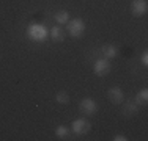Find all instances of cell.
I'll use <instances>...</instances> for the list:
<instances>
[{
    "mask_svg": "<svg viewBox=\"0 0 148 141\" xmlns=\"http://www.w3.org/2000/svg\"><path fill=\"white\" fill-rule=\"evenodd\" d=\"M110 69H112V64H110V60H107V58H98L96 61H95V64H93V72L96 74V75H99V77H104V75H107L109 72H110Z\"/></svg>",
    "mask_w": 148,
    "mask_h": 141,
    "instance_id": "obj_5",
    "label": "cell"
},
{
    "mask_svg": "<svg viewBox=\"0 0 148 141\" xmlns=\"http://www.w3.org/2000/svg\"><path fill=\"white\" fill-rule=\"evenodd\" d=\"M65 30H63L60 25H54L49 30V36H51V39L54 42H63V39H65Z\"/></svg>",
    "mask_w": 148,
    "mask_h": 141,
    "instance_id": "obj_8",
    "label": "cell"
},
{
    "mask_svg": "<svg viewBox=\"0 0 148 141\" xmlns=\"http://www.w3.org/2000/svg\"><path fill=\"white\" fill-rule=\"evenodd\" d=\"M107 97H109V100H110L114 105H121L123 102H125V93H123V89L118 88V86L110 88L109 93H107Z\"/></svg>",
    "mask_w": 148,
    "mask_h": 141,
    "instance_id": "obj_6",
    "label": "cell"
},
{
    "mask_svg": "<svg viewBox=\"0 0 148 141\" xmlns=\"http://www.w3.org/2000/svg\"><path fill=\"white\" fill-rule=\"evenodd\" d=\"M69 133H71V130L66 125H58L57 129H55V135H57V138H60V140H69Z\"/></svg>",
    "mask_w": 148,
    "mask_h": 141,
    "instance_id": "obj_13",
    "label": "cell"
},
{
    "mask_svg": "<svg viewBox=\"0 0 148 141\" xmlns=\"http://www.w3.org/2000/svg\"><path fill=\"white\" fill-rule=\"evenodd\" d=\"M139 111V105L136 104V100H126L123 105V115L125 116H132Z\"/></svg>",
    "mask_w": 148,
    "mask_h": 141,
    "instance_id": "obj_10",
    "label": "cell"
},
{
    "mask_svg": "<svg viewBox=\"0 0 148 141\" xmlns=\"http://www.w3.org/2000/svg\"><path fill=\"white\" fill-rule=\"evenodd\" d=\"M136 104L139 105V107H142V105H147V102H148V89L147 88H143V89H140L139 93L136 94Z\"/></svg>",
    "mask_w": 148,
    "mask_h": 141,
    "instance_id": "obj_12",
    "label": "cell"
},
{
    "mask_svg": "<svg viewBox=\"0 0 148 141\" xmlns=\"http://www.w3.org/2000/svg\"><path fill=\"white\" fill-rule=\"evenodd\" d=\"M114 141H128V138H126V135H123V133H118V135L114 136Z\"/></svg>",
    "mask_w": 148,
    "mask_h": 141,
    "instance_id": "obj_16",
    "label": "cell"
},
{
    "mask_svg": "<svg viewBox=\"0 0 148 141\" xmlns=\"http://www.w3.org/2000/svg\"><path fill=\"white\" fill-rule=\"evenodd\" d=\"M54 20L58 24V25H66L69 20V13L65 11V9H62V11H57L54 14Z\"/></svg>",
    "mask_w": 148,
    "mask_h": 141,
    "instance_id": "obj_11",
    "label": "cell"
},
{
    "mask_svg": "<svg viewBox=\"0 0 148 141\" xmlns=\"http://www.w3.org/2000/svg\"><path fill=\"white\" fill-rule=\"evenodd\" d=\"M101 54H103L104 58L112 60V58H115V56L118 55V47L114 45V44H104L103 47H101Z\"/></svg>",
    "mask_w": 148,
    "mask_h": 141,
    "instance_id": "obj_9",
    "label": "cell"
},
{
    "mask_svg": "<svg viewBox=\"0 0 148 141\" xmlns=\"http://www.w3.org/2000/svg\"><path fill=\"white\" fill-rule=\"evenodd\" d=\"M66 28H68V33L71 35L73 38H80L85 33V22H84L82 19H79V17H76V19L68 20Z\"/></svg>",
    "mask_w": 148,
    "mask_h": 141,
    "instance_id": "obj_2",
    "label": "cell"
},
{
    "mask_svg": "<svg viewBox=\"0 0 148 141\" xmlns=\"http://www.w3.org/2000/svg\"><path fill=\"white\" fill-rule=\"evenodd\" d=\"M25 36L33 42H44L49 38V28L38 22H32L25 30Z\"/></svg>",
    "mask_w": 148,
    "mask_h": 141,
    "instance_id": "obj_1",
    "label": "cell"
},
{
    "mask_svg": "<svg viewBox=\"0 0 148 141\" xmlns=\"http://www.w3.org/2000/svg\"><path fill=\"white\" fill-rule=\"evenodd\" d=\"M148 11V3L145 2V0H134V2L131 3V13L132 16L136 17H142L145 16Z\"/></svg>",
    "mask_w": 148,
    "mask_h": 141,
    "instance_id": "obj_7",
    "label": "cell"
},
{
    "mask_svg": "<svg viewBox=\"0 0 148 141\" xmlns=\"http://www.w3.org/2000/svg\"><path fill=\"white\" fill-rule=\"evenodd\" d=\"M140 61H142V64H143V66H147V64H148V52H143V54L140 55Z\"/></svg>",
    "mask_w": 148,
    "mask_h": 141,
    "instance_id": "obj_15",
    "label": "cell"
},
{
    "mask_svg": "<svg viewBox=\"0 0 148 141\" xmlns=\"http://www.w3.org/2000/svg\"><path fill=\"white\" fill-rule=\"evenodd\" d=\"M71 130H73L74 135L84 136V135H87V133L91 130V124L87 121L85 118H77V119H74V121L71 122Z\"/></svg>",
    "mask_w": 148,
    "mask_h": 141,
    "instance_id": "obj_3",
    "label": "cell"
},
{
    "mask_svg": "<svg viewBox=\"0 0 148 141\" xmlns=\"http://www.w3.org/2000/svg\"><path fill=\"white\" fill-rule=\"evenodd\" d=\"M55 102L60 105H66V104H69V96H68V93L66 91H58L57 94H55Z\"/></svg>",
    "mask_w": 148,
    "mask_h": 141,
    "instance_id": "obj_14",
    "label": "cell"
},
{
    "mask_svg": "<svg viewBox=\"0 0 148 141\" xmlns=\"http://www.w3.org/2000/svg\"><path fill=\"white\" fill-rule=\"evenodd\" d=\"M79 111L85 116H91L98 111V104L91 97H84L79 104Z\"/></svg>",
    "mask_w": 148,
    "mask_h": 141,
    "instance_id": "obj_4",
    "label": "cell"
}]
</instances>
